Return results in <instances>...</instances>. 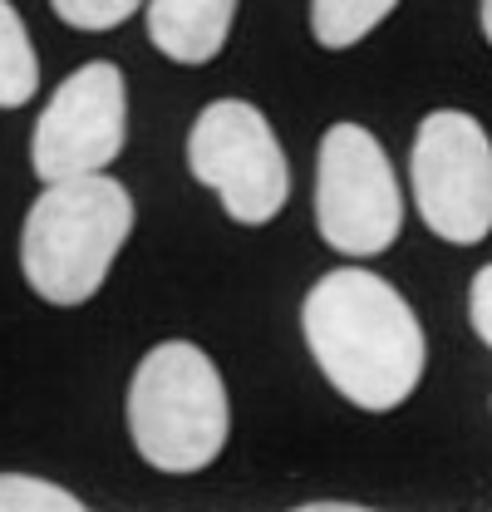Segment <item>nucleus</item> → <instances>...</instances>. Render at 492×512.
Returning <instances> with one entry per match:
<instances>
[{
  "label": "nucleus",
  "instance_id": "nucleus-14",
  "mask_svg": "<svg viewBox=\"0 0 492 512\" xmlns=\"http://www.w3.org/2000/svg\"><path fill=\"white\" fill-rule=\"evenodd\" d=\"M301 512H365L360 503H335V498H320V503H301Z\"/></svg>",
  "mask_w": 492,
  "mask_h": 512
},
{
  "label": "nucleus",
  "instance_id": "nucleus-15",
  "mask_svg": "<svg viewBox=\"0 0 492 512\" xmlns=\"http://www.w3.org/2000/svg\"><path fill=\"white\" fill-rule=\"evenodd\" d=\"M478 20H483V35H488V45H492V0H483V10H478Z\"/></svg>",
  "mask_w": 492,
  "mask_h": 512
},
{
  "label": "nucleus",
  "instance_id": "nucleus-10",
  "mask_svg": "<svg viewBox=\"0 0 492 512\" xmlns=\"http://www.w3.org/2000/svg\"><path fill=\"white\" fill-rule=\"evenodd\" d=\"M399 0H310V35L320 50H350L394 15Z\"/></svg>",
  "mask_w": 492,
  "mask_h": 512
},
{
  "label": "nucleus",
  "instance_id": "nucleus-3",
  "mask_svg": "<svg viewBox=\"0 0 492 512\" xmlns=\"http://www.w3.org/2000/svg\"><path fill=\"white\" fill-rule=\"evenodd\" d=\"M232 434L227 384L192 340L153 345L128 384V439L158 473H202Z\"/></svg>",
  "mask_w": 492,
  "mask_h": 512
},
{
  "label": "nucleus",
  "instance_id": "nucleus-12",
  "mask_svg": "<svg viewBox=\"0 0 492 512\" xmlns=\"http://www.w3.org/2000/svg\"><path fill=\"white\" fill-rule=\"evenodd\" d=\"M138 5L143 0H50V10L60 15L69 30H114Z\"/></svg>",
  "mask_w": 492,
  "mask_h": 512
},
{
  "label": "nucleus",
  "instance_id": "nucleus-8",
  "mask_svg": "<svg viewBox=\"0 0 492 512\" xmlns=\"http://www.w3.org/2000/svg\"><path fill=\"white\" fill-rule=\"evenodd\" d=\"M237 0H148V40L173 64H207L222 55Z\"/></svg>",
  "mask_w": 492,
  "mask_h": 512
},
{
  "label": "nucleus",
  "instance_id": "nucleus-2",
  "mask_svg": "<svg viewBox=\"0 0 492 512\" xmlns=\"http://www.w3.org/2000/svg\"><path fill=\"white\" fill-rule=\"evenodd\" d=\"M133 232V197L104 173L60 178L25 212L20 271L30 291L50 306H84L99 296L114 256Z\"/></svg>",
  "mask_w": 492,
  "mask_h": 512
},
{
  "label": "nucleus",
  "instance_id": "nucleus-5",
  "mask_svg": "<svg viewBox=\"0 0 492 512\" xmlns=\"http://www.w3.org/2000/svg\"><path fill=\"white\" fill-rule=\"evenodd\" d=\"M187 168L202 188L222 197L227 217L266 227L291 197V163L266 114L246 99H217L187 133Z\"/></svg>",
  "mask_w": 492,
  "mask_h": 512
},
{
  "label": "nucleus",
  "instance_id": "nucleus-4",
  "mask_svg": "<svg viewBox=\"0 0 492 512\" xmlns=\"http://www.w3.org/2000/svg\"><path fill=\"white\" fill-rule=\"evenodd\" d=\"M315 227L340 256H379L399 242L404 192L384 143L369 128H325L315 158Z\"/></svg>",
  "mask_w": 492,
  "mask_h": 512
},
{
  "label": "nucleus",
  "instance_id": "nucleus-11",
  "mask_svg": "<svg viewBox=\"0 0 492 512\" xmlns=\"http://www.w3.org/2000/svg\"><path fill=\"white\" fill-rule=\"evenodd\" d=\"M0 512H84V503L60 483L30 473H0Z\"/></svg>",
  "mask_w": 492,
  "mask_h": 512
},
{
  "label": "nucleus",
  "instance_id": "nucleus-9",
  "mask_svg": "<svg viewBox=\"0 0 492 512\" xmlns=\"http://www.w3.org/2000/svg\"><path fill=\"white\" fill-rule=\"evenodd\" d=\"M40 94V60L30 30L10 0H0V109H20Z\"/></svg>",
  "mask_w": 492,
  "mask_h": 512
},
{
  "label": "nucleus",
  "instance_id": "nucleus-13",
  "mask_svg": "<svg viewBox=\"0 0 492 512\" xmlns=\"http://www.w3.org/2000/svg\"><path fill=\"white\" fill-rule=\"evenodd\" d=\"M468 320H473L478 340L492 350V261L473 276V286H468Z\"/></svg>",
  "mask_w": 492,
  "mask_h": 512
},
{
  "label": "nucleus",
  "instance_id": "nucleus-6",
  "mask_svg": "<svg viewBox=\"0 0 492 512\" xmlns=\"http://www.w3.org/2000/svg\"><path fill=\"white\" fill-rule=\"evenodd\" d=\"M414 207L433 237L478 247L492 232V138L463 109H433L409 153Z\"/></svg>",
  "mask_w": 492,
  "mask_h": 512
},
{
  "label": "nucleus",
  "instance_id": "nucleus-1",
  "mask_svg": "<svg viewBox=\"0 0 492 512\" xmlns=\"http://www.w3.org/2000/svg\"><path fill=\"white\" fill-rule=\"evenodd\" d=\"M301 330L320 375L365 414L399 409L424 380V325L414 306L365 266L325 271L301 306Z\"/></svg>",
  "mask_w": 492,
  "mask_h": 512
},
{
  "label": "nucleus",
  "instance_id": "nucleus-7",
  "mask_svg": "<svg viewBox=\"0 0 492 512\" xmlns=\"http://www.w3.org/2000/svg\"><path fill=\"white\" fill-rule=\"evenodd\" d=\"M123 138H128V89L119 64H84L50 94L45 114L35 119L30 138L35 178L60 183V178L104 173L123 153Z\"/></svg>",
  "mask_w": 492,
  "mask_h": 512
}]
</instances>
